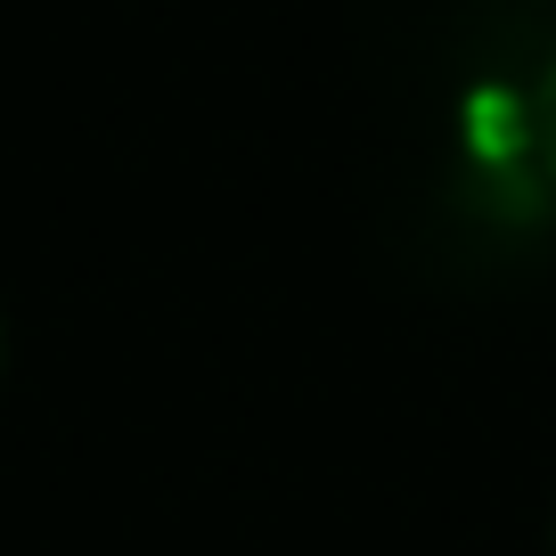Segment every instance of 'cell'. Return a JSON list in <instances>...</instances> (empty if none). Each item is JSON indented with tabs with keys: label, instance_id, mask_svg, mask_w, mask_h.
<instances>
[{
	"label": "cell",
	"instance_id": "1",
	"mask_svg": "<svg viewBox=\"0 0 556 556\" xmlns=\"http://www.w3.org/2000/svg\"><path fill=\"white\" fill-rule=\"evenodd\" d=\"M532 139H540V164H548V180H556V66H548V83H540V115H532Z\"/></svg>",
	"mask_w": 556,
	"mask_h": 556
},
{
	"label": "cell",
	"instance_id": "2",
	"mask_svg": "<svg viewBox=\"0 0 556 556\" xmlns=\"http://www.w3.org/2000/svg\"><path fill=\"white\" fill-rule=\"evenodd\" d=\"M548 556H556V532H548Z\"/></svg>",
	"mask_w": 556,
	"mask_h": 556
}]
</instances>
